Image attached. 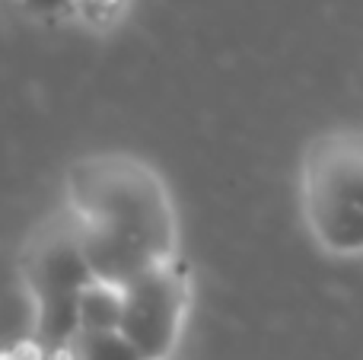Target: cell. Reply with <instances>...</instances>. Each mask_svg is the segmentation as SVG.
<instances>
[{"instance_id":"obj_1","label":"cell","mask_w":363,"mask_h":360,"mask_svg":"<svg viewBox=\"0 0 363 360\" xmlns=\"http://www.w3.org/2000/svg\"><path fill=\"white\" fill-rule=\"evenodd\" d=\"M99 281L125 287L176 259L179 223L163 176L131 153H89L67 169V208Z\"/></svg>"},{"instance_id":"obj_2","label":"cell","mask_w":363,"mask_h":360,"mask_svg":"<svg viewBox=\"0 0 363 360\" xmlns=\"http://www.w3.org/2000/svg\"><path fill=\"white\" fill-rule=\"evenodd\" d=\"M19 271L32 300V344L48 360L70 354V344L80 335L83 291L96 281V274L67 210L32 233Z\"/></svg>"},{"instance_id":"obj_3","label":"cell","mask_w":363,"mask_h":360,"mask_svg":"<svg viewBox=\"0 0 363 360\" xmlns=\"http://www.w3.org/2000/svg\"><path fill=\"white\" fill-rule=\"evenodd\" d=\"M303 214L335 255L363 252V134H322L303 157Z\"/></svg>"},{"instance_id":"obj_4","label":"cell","mask_w":363,"mask_h":360,"mask_svg":"<svg viewBox=\"0 0 363 360\" xmlns=\"http://www.w3.org/2000/svg\"><path fill=\"white\" fill-rule=\"evenodd\" d=\"M188 313V278L179 259L147 268L121 287V332L147 360L176 351Z\"/></svg>"},{"instance_id":"obj_5","label":"cell","mask_w":363,"mask_h":360,"mask_svg":"<svg viewBox=\"0 0 363 360\" xmlns=\"http://www.w3.org/2000/svg\"><path fill=\"white\" fill-rule=\"evenodd\" d=\"M121 329V287L96 278L80 300V332Z\"/></svg>"},{"instance_id":"obj_6","label":"cell","mask_w":363,"mask_h":360,"mask_svg":"<svg viewBox=\"0 0 363 360\" xmlns=\"http://www.w3.org/2000/svg\"><path fill=\"white\" fill-rule=\"evenodd\" d=\"M70 360H147L128 342L121 329L108 332H80L70 344Z\"/></svg>"},{"instance_id":"obj_7","label":"cell","mask_w":363,"mask_h":360,"mask_svg":"<svg viewBox=\"0 0 363 360\" xmlns=\"http://www.w3.org/2000/svg\"><path fill=\"white\" fill-rule=\"evenodd\" d=\"M19 4H23L26 10H32V13H42V16H48V13L67 10L74 0H19Z\"/></svg>"},{"instance_id":"obj_8","label":"cell","mask_w":363,"mask_h":360,"mask_svg":"<svg viewBox=\"0 0 363 360\" xmlns=\"http://www.w3.org/2000/svg\"><path fill=\"white\" fill-rule=\"evenodd\" d=\"M0 360H48V357H45L35 344H29V348H23V351H0Z\"/></svg>"},{"instance_id":"obj_9","label":"cell","mask_w":363,"mask_h":360,"mask_svg":"<svg viewBox=\"0 0 363 360\" xmlns=\"http://www.w3.org/2000/svg\"><path fill=\"white\" fill-rule=\"evenodd\" d=\"M163 360H179V357H176V354H169V357H163Z\"/></svg>"}]
</instances>
